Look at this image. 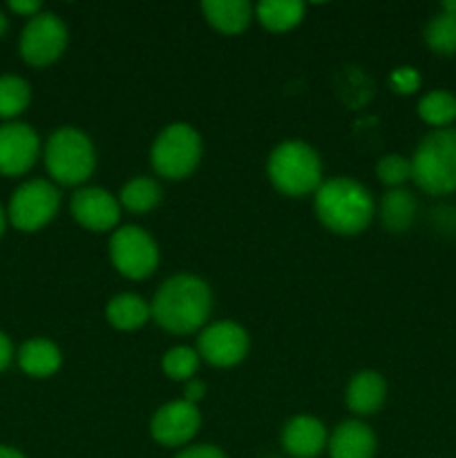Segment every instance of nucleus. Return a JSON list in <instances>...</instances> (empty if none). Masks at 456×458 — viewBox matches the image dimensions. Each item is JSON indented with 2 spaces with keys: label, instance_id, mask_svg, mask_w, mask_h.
<instances>
[{
  "label": "nucleus",
  "instance_id": "1a4fd4ad",
  "mask_svg": "<svg viewBox=\"0 0 456 458\" xmlns=\"http://www.w3.org/2000/svg\"><path fill=\"white\" fill-rule=\"evenodd\" d=\"M67 47V27L52 12L30 18L21 34V56L27 65L45 67L56 63Z\"/></svg>",
  "mask_w": 456,
  "mask_h": 458
},
{
  "label": "nucleus",
  "instance_id": "9d476101",
  "mask_svg": "<svg viewBox=\"0 0 456 458\" xmlns=\"http://www.w3.org/2000/svg\"><path fill=\"white\" fill-rule=\"evenodd\" d=\"M195 349L201 360L210 367L231 369L249 356L250 338L244 327L235 320H219L201 329Z\"/></svg>",
  "mask_w": 456,
  "mask_h": 458
},
{
  "label": "nucleus",
  "instance_id": "f03ea898",
  "mask_svg": "<svg viewBox=\"0 0 456 458\" xmlns=\"http://www.w3.org/2000/svg\"><path fill=\"white\" fill-rule=\"evenodd\" d=\"M313 210L326 231L351 237L369 226L376 215V201L358 179L334 177L322 182L316 191Z\"/></svg>",
  "mask_w": 456,
  "mask_h": 458
},
{
  "label": "nucleus",
  "instance_id": "dca6fc26",
  "mask_svg": "<svg viewBox=\"0 0 456 458\" xmlns=\"http://www.w3.org/2000/svg\"><path fill=\"white\" fill-rule=\"evenodd\" d=\"M376 447H378V441H376L374 429L358 419L335 425L326 443L329 458H374Z\"/></svg>",
  "mask_w": 456,
  "mask_h": 458
},
{
  "label": "nucleus",
  "instance_id": "6e6552de",
  "mask_svg": "<svg viewBox=\"0 0 456 458\" xmlns=\"http://www.w3.org/2000/svg\"><path fill=\"white\" fill-rule=\"evenodd\" d=\"M61 208V192L47 179H31L16 188L9 201L7 217L13 228L34 233L47 226Z\"/></svg>",
  "mask_w": 456,
  "mask_h": 458
},
{
  "label": "nucleus",
  "instance_id": "aec40b11",
  "mask_svg": "<svg viewBox=\"0 0 456 458\" xmlns=\"http://www.w3.org/2000/svg\"><path fill=\"white\" fill-rule=\"evenodd\" d=\"M106 318L116 331H139L152 320V309L141 295L116 293L106 304Z\"/></svg>",
  "mask_w": 456,
  "mask_h": 458
},
{
  "label": "nucleus",
  "instance_id": "c85d7f7f",
  "mask_svg": "<svg viewBox=\"0 0 456 458\" xmlns=\"http://www.w3.org/2000/svg\"><path fill=\"white\" fill-rule=\"evenodd\" d=\"M174 458H228L219 450L217 445H208V443H199V445H188L174 454Z\"/></svg>",
  "mask_w": 456,
  "mask_h": 458
},
{
  "label": "nucleus",
  "instance_id": "f704fd0d",
  "mask_svg": "<svg viewBox=\"0 0 456 458\" xmlns=\"http://www.w3.org/2000/svg\"><path fill=\"white\" fill-rule=\"evenodd\" d=\"M7 27H9V22H7V18H4V13L0 12V36L4 34V31H7Z\"/></svg>",
  "mask_w": 456,
  "mask_h": 458
},
{
  "label": "nucleus",
  "instance_id": "4468645a",
  "mask_svg": "<svg viewBox=\"0 0 456 458\" xmlns=\"http://www.w3.org/2000/svg\"><path fill=\"white\" fill-rule=\"evenodd\" d=\"M282 447L289 456L293 458H316L326 450L329 443V432L325 423L317 420L316 416L300 414L286 420L280 434Z\"/></svg>",
  "mask_w": 456,
  "mask_h": 458
},
{
  "label": "nucleus",
  "instance_id": "20e7f679",
  "mask_svg": "<svg viewBox=\"0 0 456 458\" xmlns=\"http://www.w3.org/2000/svg\"><path fill=\"white\" fill-rule=\"evenodd\" d=\"M266 174L277 192L293 199L316 195L325 182L320 157L300 139H286L273 148L266 161Z\"/></svg>",
  "mask_w": 456,
  "mask_h": 458
},
{
  "label": "nucleus",
  "instance_id": "0eeeda50",
  "mask_svg": "<svg viewBox=\"0 0 456 458\" xmlns=\"http://www.w3.org/2000/svg\"><path fill=\"white\" fill-rule=\"evenodd\" d=\"M107 250L112 267L128 280H146L159 267V246L155 237L137 224H125L112 231Z\"/></svg>",
  "mask_w": 456,
  "mask_h": 458
},
{
  "label": "nucleus",
  "instance_id": "39448f33",
  "mask_svg": "<svg viewBox=\"0 0 456 458\" xmlns=\"http://www.w3.org/2000/svg\"><path fill=\"white\" fill-rule=\"evenodd\" d=\"M45 168L61 186H83L97 170V150L83 130L58 128L45 143Z\"/></svg>",
  "mask_w": 456,
  "mask_h": 458
},
{
  "label": "nucleus",
  "instance_id": "2f4dec72",
  "mask_svg": "<svg viewBox=\"0 0 456 458\" xmlns=\"http://www.w3.org/2000/svg\"><path fill=\"white\" fill-rule=\"evenodd\" d=\"M13 358V347H12V340L0 331V371H4L9 367Z\"/></svg>",
  "mask_w": 456,
  "mask_h": 458
},
{
  "label": "nucleus",
  "instance_id": "7ed1b4c3",
  "mask_svg": "<svg viewBox=\"0 0 456 458\" xmlns=\"http://www.w3.org/2000/svg\"><path fill=\"white\" fill-rule=\"evenodd\" d=\"M411 182L425 195L445 197L456 192V128L432 130L416 146Z\"/></svg>",
  "mask_w": 456,
  "mask_h": 458
},
{
  "label": "nucleus",
  "instance_id": "7c9ffc66",
  "mask_svg": "<svg viewBox=\"0 0 456 458\" xmlns=\"http://www.w3.org/2000/svg\"><path fill=\"white\" fill-rule=\"evenodd\" d=\"M9 9H12L13 13H18V16H27V18H34L36 13L43 12L38 0H12V3H9Z\"/></svg>",
  "mask_w": 456,
  "mask_h": 458
},
{
  "label": "nucleus",
  "instance_id": "cd10ccee",
  "mask_svg": "<svg viewBox=\"0 0 456 458\" xmlns=\"http://www.w3.org/2000/svg\"><path fill=\"white\" fill-rule=\"evenodd\" d=\"M389 85L393 88V92L398 94H414L420 88V74L416 67L402 65L389 74Z\"/></svg>",
  "mask_w": 456,
  "mask_h": 458
},
{
  "label": "nucleus",
  "instance_id": "4be33fe9",
  "mask_svg": "<svg viewBox=\"0 0 456 458\" xmlns=\"http://www.w3.org/2000/svg\"><path fill=\"white\" fill-rule=\"evenodd\" d=\"M425 43L438 56L456 54V0H445L425 25Z\"/></svg>",
  "mask_w": 456,
  "mask_h": 458
},
{
  "label": "nucleus",
  "instance_id": "f257e3e1",
  "mask_svg": "<svg viewBox=\"0 0 456 458\" xmlns=\"http://www.w3.org/2000/svg\"><path fill=\"white\" fill-rule=\"evenodd\" d=\"M152 320L173 335H190L204 329L213 311L208 282L192 273H177L161 282L150 302Z\"/></svg>",
  "mask_w": 456,
  "mask_h": 458
},
{
  "label": "nucleus",
  "instance_id": "6ab92c4d",
  "mask_svg": "<svg viewBox=\"0 0 456 458\" xmlns=\"http://www.w3.org/2000/svg\"><path fill=\"white\" fill-rule=\"evenodd\" d=\"M63 365L61 349L49 338H31L18 352V367L31 378H49Z\"/></svg>",
  "mask_w": 456,
  "mask_h": 458
},
{
  "label": "nucleus",
  "instance_id": "72a5a7b5",
  "mask_svg": "<svg viewBox=\"0 0 456 458\" xmlns=\"http://www.w3.org/2000/svg\"><path fill=\"white\" fill-rule=\"evenodd\" d=\"M4 226H7V215H4L3 206H0V237H3V233H4Z\"/></svg>",
  "mask_w": 456,
  "mask_h": 458
},
{
  "label": "nucleus",
  "instance_id": "473e14b6",
  "mask_svg": "<svg viewBox=\"0 0 456 458\" xmlns=\"http://www.w3.org/2000/svg\"><path fill=\"white\" fill-rule=\"evenodd\" d=\"M0 458H25V456H22L18 450H13V447L0 445Z\"/></svg>",
  "mask_w": 456,
  "mask_h": 458
},
{
  "label": "nucleus",
  "instance_id": "bb28decb",
  "mask_svg": "<svg viewBox=\"0 0 456 458\" xmlns=\"http://www.w3.org/2000/svg\"><path fill=\"white\" fill-rule=\"evenodd\" d=\"M376 177L387 191L393 188H405L407 182H411V159L398 152L383 155L376 164Z\"/></svg>",
  "mask_w": 456,
  "mask_h": 458
},
{
  "label": "nucleus",
  "instance_id": "a878e982",
  "mask_svg": "<svg viewBox=\"0 0 456 458\" xmlns=\"http://www.w3.org/2000/svg\"><path fill=\"white\" fill-rule=\"evenodd\" d=\"M31 101L30 83L21 76H0V119H13L22 114Z\"/></svg>",
  "mask_w": 456,
  "mask_h": 458
},
{
  "label": "nucleus",
  "instance_id": "ddd939ff",
  "mask_svg": "<svg viewBox=\"0 0 456 458\" xmlns=\"http://www.w3.org/2000/svg\"><path fill=\"white\" fill-rule=\"evenodd\" d=\"M40 155V139L36 130L27 123L0 125V174L21 177L34 168Z\"/></svg>",
  "mask_w": 456,
  "mask_h": 458
},
{
  "label": "nucleus",
  "instance_id": "f3484780",
  "mask_svg": "<svg viewBox=\"0 0 456 458\" xmlns=\"http://www.w3.org/2000/svg\"><path fill=\"white\" fill-rule=\"evenodd\" d=\"M201 13L219 34L237 36L249 30L255 18V7L246 0H206L201 3Z\"/></svg>",
  "mask_w": 456,
  "mask_h": 458
},
{
  "label": "nucleus",
  "instance_id": "412c9836",
  "mask_svg": "<svg viewBox=\"0 0 456 458\" xmlns=\"http://www.w3.org/2000/svg\"><path fill=\"white\" fill-rule=\"evenodd\" d=\"M307 4L300 0H262L255 4V21L273 34H284L304 21Z\"/></svg>",
  "mask_w": 456,
  "mask_h": 458
},
{
  "label": "nucleus",
  "instance_id": "b1692460",
  "mask_svg": "<svg viewBox=\"0 0 456 458\" xmlns=\"http://www.w3.org/2000/svg\"><path fill=\"white\" fill-rule=\"evenodd\" d=\"M416 112L432 130L452 128L456 121V94L450 89H429L418 98Z\"/></svg>",
  "mask_w": 456,
  "mask_h": 458
},
{
  "label": "nucleus",
  "instance_id": "a211bd4d",
  "mask_svg": "<svg viewBox=\"0 0 456 458\" xmlns=\"http://www.w3.org/2000/svg\"><path fill=\"white\" fill-rule=\"evenodd\" d=\"M416 215H418V201H416L414 192H410L407 188H393L380 197L378 217L387 233H393V235L407 233L414 226Z\"/></svg>",
  "mask_w": 456,
  "mask_h": 458
},
{
  "label": "nucleus",
  "instance_id": "9b49d317",
  "mask_svg": "<svg viewBox=\"0 0 456 458\" xmlns=\"http://www.w3.org/2000/svg\"><path fill=\"white\" fill-rule=\"evenodd\" d=\"M201 428L199 407L192 403L170 401L161 405L150 419V437L164 447H188Z\"/></svg>",
  "mask_w": 456,
  "mask_h": 458
},
{
  "label": "nucleus",
  "instance_id": "f8f14e48",
  "mask_svg": "<svg viewBox=\"0 0 456 458\" xmlns=\"http://www.w3.org/2000/svg\"><path fill=\"white\" fill-rule=\"evenodd\" d=\"M70 213L79 226L92 233H112L119 228V197L98 186H80L70 199Z\"/></svg>",
  "mask_w": 456,
  "mask_h": 458
},
{
  "label": "nucleus",
  "instance_id": "423d86ee",
  "mask_svg": "<svg viewBox=\"0 0 456 458\" xmlns=\"http://www.w3.org/2000/svg\"><path fill=\"white\" fill-rule=\"evenodd\" d=\"M204 155L199 132L190 123L174 121L165 125L150 146V165L156 177L179 182L192 174Z\"/></svg>",
  "mask_w": 456,
  "mask_h": 458
},
{
  "label": "nucleus",
  "instance_id": "c756f323",
  "mask_svg": "<svg viewBox=\"0 0 456 458\" xmlns=\"http://www.w3.org/2000/svg\"><path fill=\"white\" fill-rule=\"evenodd\" d=\"M204 396H206V383L201 378H192L188 380V383H183V401L197 405Z\"/></svg>",
  "mask_w": 456,
  "mask_h": 458
},
{
  "label": "nucleus",
  "instance_id": "5701e85b",
  "mask_svg": "<svg viewBox=\"0 0 456 458\" xmlns=\"http://www.w3.org/2000/svg\"><path fill=\"white\" fill-rule=\"evenodd\" d=\"M161 197H164V191H161L159 182L155 177H148V174H139L121 188L119 204L121 208L130 210V213L143 215L156 208L161 204Z\"/></svg>",
  "mask_w": 456,
  "mask_h": 458
},
{
  "label": "nucleus",
  "instance_id": "2eb2a0df",
  "mask_svg": "<svg viewBox=\"0 0 456 458\" xmlns=\"http://www.w3.org/2000/svg\"><path fill=\"white\" fill-rule=\"evenodd\" d=\"M387 401V380L374 369H362L349 378L344 389L347 410L356 416H374Z\"/></svg>",
  "mask_w": 456,
  "mask_h": 458
},
{
  "label": "nucleus",
  "instance_id": "393cba45",
  "mask_svg": "<svg viewBox=\"0 0 456 458\" xmlns=\"http://www.w3.org/2000/svg\"><path fill=\"white\" fill-rule=\"evenodd\" d=\"M199 365V353H197V349L188 347V344L170 347L161 358V369H164L165 378L174 380V383H188V380L197 378Z\"/></svg>",
  "mask_w": 456,
  "mask_h": 458
}]
</instances>
